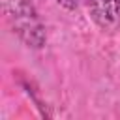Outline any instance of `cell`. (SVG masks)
<instances>
[{
    "instance_id": "1",
    "label": "cell",
    "mask_w": 120,
    "mask_h": 120,
    "mask_svg": "<svg viewBox=\"0 0 120 120\" xmlns=\"http://www.w3.org/2000/svg\"><path fill=\"white\" fill-rule=\"evenodd\" d=\"M2 9L8 24L21 41L34 49H41L45 45V26L30 0H2Z\"/></svg>"
},
{
    "instance_id": "2",
    "label": "cell",
    "mask_w": 120,
    "mask_h": 120,
    "mask_svg": "<svg viewBox=\"0 0 120 120\" xmlns=\"http://www.w3.org/2000/svg\"><path fill=\"white\" fill-rule=\"evenodd\" d=\"M92 21L107 32L120 28V0H88Z\"/></svg>"
},
{
    "instance_id": "3",
    "label": "cell",
    "mask_w": 120,
    "mask_h": 120,
    "mask_svg": "<svg viewBox=\"0 0 120 120\" xmlns=\"http://www.w3.org/2000/svg\"><path fill=\"white\" fill-rule=\"evenodd\" d=\"M60 6H64L66 9H75L79 6V0H56Z\"/></svg>"
}]
</instances>
